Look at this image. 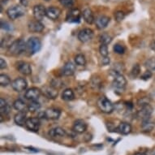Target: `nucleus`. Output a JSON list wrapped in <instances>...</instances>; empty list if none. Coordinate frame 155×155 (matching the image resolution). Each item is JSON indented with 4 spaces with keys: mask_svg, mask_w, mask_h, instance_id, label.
<instances>
[{
    "mask_svg": "<svg viewBox=\"0 0 155 155\" xmlns=\"http://www.w3.org/2000/svg\"><path fill=\"white\" fill-rule=\"evenodd\" d=\"M13 107H14V109L20 112H25L26 110H28V106L26 105V103L23 100L21 99L15 100L13 103Z\"/></svg>",
    "mask_w": 155,
    "mask_h": 155,
    "instance_id": "obj_27",
    "label": "nucleus"
},
{
    "mask_svg": "<svg viewBox=\"0 0 155 155\" xmlns=\"http://www.w3.org/2000/svg\"><path fill=\"white\" fill-rule=\"evenodd\" d=\"M76 71V65L71 62H67L61 70V73L64 76H72Z\"/></svg>",
    "mask_w": 155,
    "mask_h": 155,
    "instance_id": "obj_14",
    "label": "nucleus"
},
{
    "mask_svg": "<svg viewBox=\"0 0 155 155\" xmlns=\"http://www.w3.org/2000/svg\"><path fill=\"white\" fill-rule=\"evenodd\" d=\"M117 132H119L120 134L127 135L132 132V126L126 122L120 123V125L117 127Z\"/></svg>",
    "mask_w": 155,
    "mask_h": 155,
    "instance_id": "obj_26",
    "label": "nucleus"
},
{
    "mask_svg": "<svg viewBox=\"0 0 155 155\" xmlns=\"http://www.w3.org/2000/svg\"><path fill=\"white\" fill-rule=\"evenodd\" d=\"M27 116H26L25 112H18L14 117V121L19 126H23L25 125L26 121H27Z\"/></svg>",
    "mask_w": 155,
    "mask_h": 155,
    "instance_id": "obj_24",
    "label": "nucleus"
},
{
    "mask_svg": "<svg viewBox=\"0 0 155 155\" xmlns=\"http://www.w3.org/2000/svg\"><path fill=\"white\" fill-rule=\"evenodd\" d=\"M51 86L54 87L55 89H60V88H62V86H63V85H64V84H63V82H62L59 79H54V80H52V81H51Z\"/></svg>",
    "mask_w": 155,
    "mask_h": 155,
    "instance_id": "obj_42",
    "label": "nucleus"
},
{
    "mask_svg": "<svg viewBox=\"0 0 155 155\" xmlns=\"http://www.w3.org/2000/svg\"><path fill=\"white\" fill-rule=\"evenodd\" d=\"M155 127V123L150 118L146 119V120H142L141 123V129L143 132H151Z\"/></svg>",
    "mask_w": 155,
    "mask_h": 155,
    "instance_id": "obj_22",
    "label": "nucleus"
},
{
    "mask_svg": "<svg viewBox=\"0 0 155 155\" xmlns=\"http://www.w3.org/2000/svg\"><path fill=\"white\" fill-rule=\"evenodd\" d=\"M82 16L84 18V21L89 25H92L94 22V13L89 8H85L83 12H82Z\"/></svg>",
    "mask_w": 155,
    "mask_h": 155,
    "instance_id": "obj_23",
    "label": "nucleus"
},
{
    "mask_svg": "<svg viewBox=\"0 0 155 155\" xmlns=\"http://www.w3.org/2000/svg\"><path fill=\"white\" fill-rule=\"evenodd\" d=\"M10 106L8 104V102L4 98L1 97L0 98V113L1 116H6L10 113Z\"/></svg>",
    "mask_w": 155,
    "mask_h": 155,
    "instance_id": "obj_25",
    "label": "nucleus"
},
{
    "mask_svg": "<svg viewBox=\"0 0 155 155\" xmlns=\"http://www.w3.org/2000/svg\"><path fill=\"white\" fill-rule=\"evenodd\" d=\"M133 155H147V154L144 152H137V153H135Z\"/></svg>",
    "mask_w": 155,
    "mask_h": 155,
    "instance_id": "obj_46",
    "label": "nucleus"
},
{
    "mask_svg": "<svg viewBox=\"0 0 155 155\" xmlns=\"http://www.w3.org/2000/svg\"><path fill=\"white\" fill-rule=\"evenodd\" d=\"M97 107L100 110L106 114H110L114 110V105L106 97H101L97 100Z\"/></svg>",
    "mask_w": 155,
    "mask_h": 155,
    "instance_id": "obj_3",
    "label": "nucleus"
},
{
    "mask_svg": "<svg viewBox=\"0 0 155 155\" xmlns=\"http://www.w3.org/2000/svg\"><path fill=\"white\" fill-rule=\"evenodd\" d=\"M145 67L147 68L148 70L150 71H154L155 70V57H152L145 62Z\"/></svg>",
    "mask_w": 155,
    "mask_h": 155,
    "instance_id": "obj_34",
    "label": "nucleus"
},
{
    "mask_svg": "<svg viewBox=\"0 0 155 155\" xmlns=\"http://www.w3.org/2000/svg\"><path fill=\"white\" fill-rule=\"evenodd\" d=\"M59 3L62 6H64V8H70L74 5L75 0H59Z\"/></svg>",
    "mask_w": 155,
    "mask_h": 155,
    "instance_id": "obj_38",
    "label": "nucleus"
},
{
    "mask_svg": "<svg viewBox=\"0 0 155 155\" xmlns=\"http://www.w3.org/2000/svg\"><path fill=\"white\" fill-rule=\"evenodd\" d=\"M41 94L48 99H55L58 97L59 92L58 89H55L54 87L50 85V86L43 87V89H41Z\"/></svg>",
    "mask_w": 155,
    "mask_h": 155,
    "instance_id": "obj_10",
    "label": "nucleus"
},
{
    "mask_svg": "<svg viewBox=\"0 0 155 155\" xmlns=\"http://www.w3.org/2000/svg\"><path fill=\"white\" fill-rule=\"evenodd\" d=\"M87 130V124L82 120H77L74 122L73 131L76 133H84Z\"/></svg>",
    "mask_w": 155,
    "mask_h": 155,
    "instance_id": "obj_19",
    "label": "nucleus"
},
{
    "mask_svg": "<svg viewBox=\"0 0 155 155\" xmlns=\"http://www.w3.org/2000/svg\"><path fill=\"white\" fill-rule=\"evenodd\" d=\"M41 94V90L38 88L36 87H33L28 89L27 91L25 92V97L26 99L30 100V101H35L38 100Z\"/></svg>",
    "mask_w": 155,
    "mask_h": 155,
    "instance_id": "obj_11",
    "label": "nucleus"
},
{
    "mask_svg": "<svg viewBox=\"0 0 155 155\" xmlns=\"http://www.w3.org/2000/svg\"><path fill=\"white\" fill-rule=\"evenodd\" d=\"M7 68V63L3 59H0V69H5Z\"/></svg>",
    "mask_w": 155,
    "mask_h": 155,
    "instance_id": "obj_44",
    "label": "nucleus"
},
{
    "mask_svg": "<svg viewBox=\"0 0 155 155\" xmlns=\"http://www.w3.org/2000/svg\"><path fill=\"white\" fill-rule=\"evenodd\" d=\"M62 98L64 101H71L75 98V94L71 89H64L62 94Z\"/></svg>",
    "mask_w": 155,
    "mask_h": 155,
    "instance_id": "obj_29",
    "label": "nucleus"
},
{
    "mask_svg": "<svg viewBox=\"0 0 155 155\" xmlns=\"http://www.w3.org/2000/svg\"><path fill=\"white\" fill-rule=\"evenodd\" d=\"M0 25H1V28H2V29H4L5 31L13 30L12 25H11L10 24L8 23V22H7V21H1V24H0Z\"/></svg>",
    "mask_w": 155,
    "mask_h": 155,
    "instance_id": "obj_41",
    "label": "nucleus"
},
{
    "mask_svg": "<svg viewBox=\"0 0 155 155\" xmlns=\"http://www.w3.org/2000/svg\"><path fill=\"white\" fill-rule=\"evenodd\" d=\"M99 41L102 44H105V45H108L112 41V37L108 33H102L100 35Z\"/></svg>",
    "mask_w": 155,
    "mask_h": 155,
    "instance_id": "obj_31",
    "label": "nucleus"
},
{
    "mask_svg": "<svg viewBox=\"0 0 155 155\" xmlns=\"http://www.w3.org/2000/svg\"><path fill=\"white\" fill-rule=\"evenodd\" d=\"M17 70L25 76H28L32 73V68H31L30 64L26 62H18Z\"/></svg>",
    "mask_w": 155,
    "mask_h": 155,
    "instance_id": "obj_17",
    "label": "nucleus"
},
{
    "mask_svg": "<svg viewBox=\"0 0 155 155\" xmlns=\"http://www.w3.org/2000/svg\"><path fill=\"white\" fill-rule=\"evenodd\" d=\"M26 50H27V44L22 39L15 40L12 45L8 49L9 52L14 55H19V54L24 53Z\"/></svg>",
    "mask_w": 155,
    "mask_h": 155,
    "instance_id": "obj_1",
    "label": "nucleus"
},
{
    "mask_svg": "<svg viewBox=\"0 0 155 155\" xmlns=\"http://www.w3.org/2000/svg\"><path fill=\"white\" fill-rule=\"evenodd\" d=\"M114 18H115V21L117 22H121V21L124 20L125 13L122 11H118V12L114 13Z\"/></svg>",
    "mask_w": 155,
    "mask_h": 155,
    "instance_id": "obj_37",
    "label": "nucleus"
},
{
    "mask_svg": "<svg viewBox=\"0 0 155 155\" xmlns=\"http://www.w3.org/2000/svg\"><path fill=\"white\" fill-rule=\"evenodd\" d=\"M48 134L51 137H64L66 136L67 133L65 130L63 129L62 127H55L50 129Z\"/></svg>",
    "mask_w": 155,
    "mask_h": 155,
    "instance_id": "obj_21",
    "label": "nucleus"
},
{
    "mask_svg": "<svg viewBox=\"0 0 155 155\" xmlns=\"http://www.w3.org/2000/svg\"><path fill=\"white\" fill-rule=\"evenodd\" d=\"M27 51L30 54H34L41 50V42L39 38L33 37L28 39L27 42Z\"/></svg>",
    "mask_w": 155,
    "mask_h": 155,
    "instance_id": "obj_5",
    "label": "nucleus"
},
{
    "mask_svg": "<svg viewBox=\"0 0 155 155\" xmlns=\"http://www.w3.org/2000/svg\"><path fill=\"white\" fill-rule=\"evenodd\" d=\"M140 71V68L139 66V64H135L132 69L131 70V73H130V76L132 78H136L139 76Z\"/></svg>",
    "mask_w": 155,
    "mask_h": 155,
    "instance_id": "obj_35",
    "label": "nucleus"
},
{
    "mask_svg": "<svg viewBox=\"0 0 155 155\" xmlns=\"http://www.w3.org/2000/svg\"><path fill=\"white\" fill-rule=\"evenodd\" d=\"M40 108H41V103L38 102V100L31 101L30 103L28 105V110L29 112H32V113L38 111Z\"/></svg>",
    "mask_w": 155,
    "mask_h": 155,
    "instance_id": "obj_30",
    "label": "nucleus"
},
{
    "mask_svg": "<svg viewBox=\"0 0 155 155\" xmlns=\"http://www.w3.org/2000/svg\"><path fill=\"white\" fill-rule=\"evenodd\" d=\"M152 113H153L152 107H151L150 105H147V106L142 107L140 110H138L137 114V116L139 119H141V120H144L150 118Z\"/></svg>",
    "mask_w": 155,
    "mask_h": 155,
    "instance_id": "obj_13",
    "label": "nucleus"
},
{
    "mask_svg": "<svg viewBox=\"0 0 155 155\" xmlns=\"http://www.w3.org/2000/svg\"><path fill=\"white\" fill-rule=\"evenodd\" d=\"M8 0H0V3H1V6H3V4H6L8 3Z\"/></svg>",
    "mask_w": 155,
    "mask_h": 155,
    "instance_id": "obj_47",
    "label": "nucleus"
},
{
    "mask_svg": "<svg viewBox=\"0 0 155 155\" xmlns=\"http://www.w3.org/2000/svg\"><path fill=\"white\" fill-rule=\"evenodd\" d=\"M110 63V59L108 58V56L107 57H103L102 58V65H107V64H109Z\"/></svg>",
    "mask_w": 155,
    "mask_h": 155,
    "instance_id": "obj_45",
    "label": "nucleus"
},
{
    "mask_svg": "<svg viewBox=\"0 0 155 155\" xmlns=\"http://www.w3.org/2000/svg\"><path fill=\"white\" fill-rule=\"evenodd\" d=\"M77 37H78V39L81 42L85 43V42H88V41H90L93 38V37H94V31L92 30L91 28H83V29H81L78 33Z\"/></svg>",
    "mask_w": 155,
    "mask_h": 155,
    "instance_id": "obj_8",
    "label": "nucleus"
},
{
    "mask_svg": "<svg viewBox=\"0 0 155 155\" xmlns=\"http://www.w3.org/2000/svg\"><path fill=\"white\" fill-rule=\"evenodd\" d=\"M11 84L10 77L5 74H1L0 75V84L1 86L6 87Z\"/></svg>",
    "mask_w": 155,
    "mask_h": 155,
    "instance_id": "obj_33",
    "label": "nucleus"
},
{
    "mask_svg": "<svg viewBox=\"0 0 155 155\" xmlns=\"http://www.w3.org/2000/svg\"><path fill=\"white\" fill-rule=\"evenodd\" d=\"M28 86V83L26 81V80L22 77H18L12 82V89L16 92H22L25 90L26 88Z\"/></svg>",
    "mask_w": 155,
    "mask_h": 155,
    "instance_id": "obj_7",
    "label": "nucleus"
},
{
    "mask_svg": "<svg viewBox=\"0 0 155 155\" xmlns=\"http://www.w3.org/2000/svg\"><path fill=\"white\" fill-rule=\"evenodd\" d=\"M26 127L28 128L29 131H32V132H38L39 130V127L41 126V122H40V119L39 118H29L27 120L25 124Z\"/></svg>",
    "mask_w": 155,
    "mask_h": 155,
    "instance_id": "obj_9",
    "label": "nucleus"
},
{
    "mask_svg": "<svg viewBox=\"0 0 155 155\" xmlns=\"http://www.w3.org/2000/svg\"><path fill=\"white\" fill-rule=\"evenodd\" d=\"M150 99L147 97H141L137 101L138 106L140 107H145V106H147V105H150Z\"/></svg>",
    "mask_w": 155,
    "mask_h": 155,
    "instance_id": "obj_39",
    "label": "nucleus"
},
{
    "mask_svg": "<svg viewBox=\"0 0 155 155\" xmlns=\"http://www.w3.org/2000/svg\"><path fill=\"white\" fill-rule=\"evenodd\" d=\"M151 77H152V72H151L150 70H147V71H145V72L143 73V75L141 76V79L145 80V81H147V80H149L150 78H151Z\"/></svg>",
    "mask_w": 155,
    "mask_h": 155,
    "instance_id": "obj_43",
    "label": "nucleus"
},
{
    "mask_svg": "<svg viewBox=\"0 0 155 155\" xmlns=\"http://www.w3.org/2000/svg\"><path fill=\"white\" fill-rule=\"evenodd\" d=\"M113 50H114V53L118 54H124L125 52V48L124 46L120 45V44H116L114 45V47H113Z\"/></svg>",
    "mask_w": 155,
    "mask_h": 155,
    "instance_id": "obj_36",
    "label": "nucleus"
},
{
    "mask_svg": "<svg viewBox=\"0 0 155 155\" xmlns=\"http://www.w3.org/2000/svg\"><path fill=\"white\" fill-rule=\"evenodd\" d=\"M99 52L101 54V55L102 57H107L108 56V54H109V51H108V47H107V45H105V44H102L99 48Z\"/></svg>",
    "mask_w": 155,
    "mask_h": 155,
    "instance_id": "obj_40",
    "label": "nucleus"
},
{
    "mask_svg": "<svg viewBox=\"0 0 155 155\" xmlns=\"http://www.w3.org/2000/svg\"><path fill=\"white\" fill-rule=\"evenodd\" d=\"M25 14V11L23 7L20 5L13 6L7 10V15H8V18L12 21H15L17 18L21 17Z\"/></svg>",
    "mask_w": 155,
    "mask_h": 155,
    "instance_id": "obj_4",
    "label": "nucleus"
},
{
    "mask_svg": "<svg viewBox=\"0 0 155 155\" xmlns=\"http://www.w3.org/2000/svg\"><path fill=\"white\" fill-rule=\"evenodd\" d=\"M151 155H155V149L152 151V153H151Z\"/></svg>",
    "mask_w": 155,
    "mask_h": 155,
    "instance_id": "obj_48",
    "label": "nucleus"
},
{
    "mask_svg": "<svg viewBox=\"0 0 155 155\" xmlns=\"http://www.w3.org/2000/svg\"><path fill=\"white\" fill-rule=\"evenodd\" d=\"M61 115V110L58 108H48L45 111L41 112L38 115L39 119H46V120H58Z\"/></svg>",
    "mask_w": 155,
    "mask_h": 155,
    "instance_id": "obj_2",
    "label": "nucleus"
},
{
    "mask_svg": "<svg viewBox=\"0 0 155 155\" xmlns=\"http://www.w3.org/2000/svg\"><path fill=\"white\" fill-rule=\"evenodd\" d=\"M81 18V12L78 9H71L67 15V21L69 22H79Z\"/></svg>",
    "mask_w": 155,
    "mask_h": 155,
    "instance_id": "obj_20",
    "label": "nucleus"
},
{
    "mask_svg": "<svg viewBox=\"0 0 155 155\" xmlns=\"http://www.w3.org/2000/svg\"><path fill=\"white\" fill-rule=\"evenodd\" d=\"M15 41L14 38L11 35H7L1 40V47L2 48H8L9 49L12 43Z\"/></svg>",
    "mask_w": 155,
    "mask_h": 155,
    "instance_id": "obj_28",
    "label": "nucleus"
},
{
    "mask_svg": "<svg viewBox=\"0 0 155 155\" xmlns=\"http://www.w3.org/2000/svg\"><path fill=\"white\" fill-rule=\"evenodd\" d=\"M33 15L36 20L41 21L45 16H46V9L43 5L38 4L33 7Z\"/></svg>",
    "mask_w": 155,
    "mask_h": 155,
    "instance_id": "obj_12",
    "label": "nucleus"
},
{
    "mask_svg": "<svg viewBox=\"0 0 155 155\" xmlns=\"http://www.w3.org/2000/svg\"><path fill=\"white\" fill-rule=\"evenodd\" d=\"M28 30L32 33H41L44 29V25L40 21H33L28 23Z\"/></svg>",
    "mask_w": 155,
    "mask_h": 155,
    "instance_id": "obj_16",
    "label": "nucleus"
},
{
    "mask_svg": "<svg viewBox=\"0 0 155 155\" xmlns=\"http://www.w3.org/2000/svg\"><path fill=\"white\" fill-rule=\"evenodd\" d=\"M110 19L107 15H99L95 20L97 28L98 29H103L108 25V24L110 23Z\"/></svg>",
    "mask_w": 155,
    "mask_h": 155,
    "instance_id": "obj_18",
    "label": "nucleus"
},
{
    "mask_svg": "<svg viewBox=\"0 0 155 155\" xmlns=\"http://www.w3.org/2000/svg\"><path fill=\"white\" fill-rule=\"evenodd\" d=\"M61 15V10L56 7H50L46 9V16L52 21H56Z\"/></svg>",
    "mask_w": 155,
    "mask_h": 155,
    "instance_id": "obj_15",
    "label": "nucleus"
},
{
    "mask_svg": "<svg viewBox=\"0 0 155 155\" xmlns=\"http://www.w3.org/2000/svg\"><path fill=\"white\" fill-rule=\"evenodd\" d=\"M75 63L79 66H84L86 64V59L84 54H79L75 56Z\"/></svg>",
    "mask_w": 155,
    "mask_h": 155,
    "instance_id": "obj_32",
    "label": "nucleus"
},
{
    "mask_svg": "<svg viewBox=\"0 0 155 155\" xmlns=\"http://www.w3.org/2000/svg\"><path fill=\"white\" fill-rule=\"evenodd\" d=\"M126 84H127V81L124 76L119 72H115L114 75V80H113V86L114 89L122 91L125 89Z\"/></svg>",
    "mask_w": 155,
    "mask_h": 155,
    "instance_id": "obj_6",
    "label": "nucleus"
},
{
    "mask_svg": "<svg viewBox=\"0 0 155 155\" xmlns=\"http://www.w3.org/2000/svg\"><path fill=\"white\" fill-rule=\"evenodd\" d=\"M45 1H50V0H45Z\"/></svg>",
    "mask_w": 155,
    "mask_h": 155,
    "instance_id": "obj_49",
    "label": "nucleus"
}]
</instances>
